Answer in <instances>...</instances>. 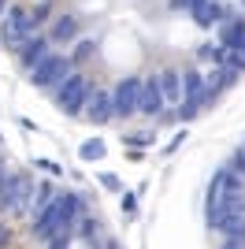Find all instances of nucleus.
<instances>
[{"instance_id": "13", "label": "nucleus", "mask_w": 245, "mask_h": 249, "mask_svg": "<svg viewBox=\"0 0 245 249\" xmlns=\"http://www.w3.org/2000/svg\"><path fill=\"white\" fill-rule=\"evenodd\" d=\"M242 37H245V19H230V22H223V30H219V45H223L227 52L234 49Z\"/></svg>"}, {"instance_id": "3", "label": "nucleus", "mask_w": 245, "mask_h": 249, "mask_svg": "<svg viewBox=\"0 0 245 249\" xmlns=\"http://www.w3.org/2000/svg\"><path fill=\"white\" fill-rule=\"evenodd\" d=\"M26 205H34V186L30 175H8L0 182V212H22Z\"/></svg>"}, {"instance_id": "12", "label": "nucleus", "mask_w": 245, "mask_h": 249, "mask_svg": "<svg viewBox=\"0 0 245 249\" xmlns=\"http://www.w3.org/2000/svg\"><path fill=\"white\" fill-rule=\"evenodd\" d=\"M156 78H160L163 101H178V104H182V74H178V71H163V74H156Z\"/></svg>"}, {"instance_id": "19", "label": "nucleus", "mask_w": 245, "mask_h": 249, "mask_svg": "<svg viewBox=\"0 0 245 249\" xmlns=\"http://www.w3.org/2000/svg\"><path fill=\"white\" fill-rule=\"evenodd\" d=\"M227 171H234L238 178H245V149H234V156H230V164H227Z\"/></svg>"}, {"instance_id": "16", "label": "nucleus", "mask_w": 245, "mask_h": 249, "mask_svg": "<svg viewBox=\"0 0 245 249\" xmlns=\"http://www.w3.org/2000/svg\"><path fill=\"white\" fill-rule=\"evenodd\" d=\"M201 108H204L201 101H182V108H178V119H182V123H190V119H197V115H201Z\"/></svg>"}, {"instance_id": "15", "label": "nucleus", "mask_w": 245, "mask_h": 249, "mask_svg": "<svg viewBox=\"0 0 245 249\" xmlns=\"http://www.w3.org/2000/svg\"><path fill=\"white\" fill-rule=\"evenodd\" d=\"M104 153H108V149H104V142H101V138H93V142H86V145L78 149V156H82V160H104Z\"/></svg>"}, {"instance_id": "21", "label": "nucleus", "mask_w": 245, "mask_h": 249, "mask_svg": "<svg viewBox=\"0 0 245 249\" xmlns=\"http://www.w3.org/2000/svg\"><path fill=\"white\" fill-rule=\"evenodd\" d=\"M101 186H104V190H112V194H119L122 182H119V175H112V171H101Z\"/></svg>"}, {"instance_id": "2", "label": "nucleus", "mask_w": 245, "mask_h": 249, "mask_svg": "<svg viewBox=\"0 0 245 249\" xmlns=\"http://www.w3.org/2000/svg\"><path fill=\"white\" fill-rule=\"evenodd\" d=\"M89 93H93L89 78H86V74H71V78H67V82L56 89V104H60L63 115H82V112H86Z\"/></svg>"}, {"instance_id": "14", "label": "nucleus", "mask_w": 245, "mask_h": 249, "mask_svg": "<svg viewBox=\"0 0 245 249\" xmlns=\"http://www.w3.org/2000/svg\"><path fill=\"white\" fill-rule=\"evenodd\" d=\"M215 234H223V238H245V212L242 216H223L215 223Z\"/></svg>"}, {"instance_id": "25", "label": "nucleus", "mask_w": 245, "mask_h": 249, "mask_svg": "<svg viewBox=\"0 0 245 249\" xmlns=\"http://www.w3.org/2000/svg\"><path fill=\"white\" fill-rule=\"evenodd\" d=\"M219 249H245V238H223Z\"/></svg>"}, {"instance_id": "1", "label": "nucleus", "mask_w": 245, "mask_h": 249, "mask_svg": "<svg viewBox=\"0 0 245 249\" xmlns=\"http://www.w3.org/2000/svg\"><path fill=\"white\" fill-rule=\"evenodd\" d=\"M71 67H74L71 56H49V60H41L30 71V82L37 86V89H60V86L74 74Z\"/></svg>"}, {"instance_id": "5", "label": "nucleus", "mask_w": 245, "mask_h": 249, "mask_svg": "<svg viewBox=\"0 0 245 249\" xmlns=\"http://www.w3.org/2000/svg\"><path fill=\"white\" fill-rule=\"evenodd\" d=\"M138 97H141V78H122L112 89V112L115 119H130L138 112Z\"/></svg>"}, {"instance_id": "11", "label": "nucleus", "mask_w": 245, "mask_h": 249, "mask_svg": "<svg viewBox=\"0 0 245 249\" xmlns=\"http://www.w3.org/2000/svg\"><path fill=\"white\" fill-rule=\"evenodd\" d=\"M74 37H78V19L74 15H60V19L52 22L49 41H74Z\"/></svg>"}, {"instance_id": "8", "label": "nucleus", "mask_w": 245, "mask_h": 249, "mask_svg": "<svg viewBox=\"0 0 245 249\" xmlns=\"http://www.w3.org/2000/svg\"><path fill=\"white\" fill-rule=\"evenodd\" d=\"M190 19L201 26V30H212L223 22V8L215 0H190Z\"/></svg>"}, {"instance_id": "29", "label": "nucleus", "mask_w": 245, "mask_h": 249, "mask_svg": "<svg viewBox=\"0 0 245 249\" xmlns=\"http://www.w3.org/2000/svg\"><path fill=\"white\" fill-rule=\"evenodd\" d=\"M4 167H8V164H4V156H0V182H4V178H8V171H4Z\"/></svg>"}, {"instance_id": "10", "label": "nucleus", "mask_w": 245, "mask_h": 249, "mask_svg": "<svg viewBox=\"0 0 245 249\" xmlns=\"http://www.w3.org/2000/svg\"><path fill=\"white\" fill-rule=\"evenodd\" d=\"M204 89H208V78L201 71H186L182 74V101H201Z\"/></svg>"}, {"instance_id": "30", "label": "nucleus", "mask_w": 245, "mask_h": 249, "mask_svg": "<svg viewBox=\"0 0 245 249\" xmlns=\"http://www.w3.org/2000/svg\"><path fill=\"white\" fill-rule=\"evenodd\" d=\"M0 11H4V0H0ZM0 19H4V15H0Z\"/></svg>"}, {"instance_id": "28", "label": "nucleus", "mask_w": 245, "mask_h": 249, "mask_svg": "<svg viewBox=\"0 0 245 249\" xmlns=\"http://www.w3.org/2000/svg\"><path fill=\"white\" fill-rule=\"evenodd\" d=\"M0 246H8V227H0Z\"/></svg>"}, {"instance_id": "23", "label": "nucleus", "mask_w": 245, "mask_h": 249, "mask_svg": "<svg viewBox=\"0 0 245 249\" xmlns=\"http://www.w3.org/2000/svg\"><path fill=\"white\" fill-rule=\"evenodd\" d=\"M71 246V234H56V238L49 242V249H67Z\"/></svg>"}, {"instance_id": "4", "label": "nucleus", "mask_w": 245, "mask_h": 249, "mask_svg": "<svg viewBox=\"0 0 245 249\" xmlns=\"http://www.w3.org/2000/svg\"><path fill=\"white\" fill-rule=\"evenodd\" d=\"M34 37V19H30V11L26 8H11L4 19H0V41L8 45V49L19 52L22 41H30Z\"/></svg>"}, {"instance_id": "31", "label": "nucleus", "mask_w": 245, "mask_h": 249, "mask_svg": "<svg viewBox=\"0 0 245 249\" xmlns=\"http://www.w3.org/2000/svg\"><path fill=\"white\" fill-rule=\"evenodd\" d=\"M242 149H245V142H242Z\"/></svg>"}, {"instance_id": "26", "label": "nucleus", "mask_w": 245, "mask_h": 249, "mask_svg": "<svg viewBox=\"0 0 245 249\" xmlns=\"http://www.w3.org/2000/svg\"><path fill=\"white\" fill-rule=\"evenodd\" d=\"M89 52H93V41H82V45H78V60H86Z\"/></svg>"}, {"instance_id": "9", "label": "nucleus", "mask_w": 245, "mask_h": 249, "mask_svg": "<svg viewBox=\"0 0 245 249\" xmlns=\"http://www.w3.org/2000/svg\"><path fill=\"white\" fill-rule=\"evenodd\" d=\"M163 93H160V78H141V97H138V112L141 115H160L163 112Z\"/></svg>"}, {"instance_id": "18", "label": "nucleus", "mask_w": 245, "mask_h": 249, "mask_svg": "<svg viewBox=\"0 0 245 249\" xmlns=\"http://www.w3.org/2000/svg\"><path fill=\"white\" fill-rule=\"evenodd\" d=\"M227 60L234 63L238 71H245V37H242V41H238V45H234L230 52H227Z\"/></svg>"}, {"instance_id": "17", "label": "nucleus", "mask_w": 245, "mask_h": 249, "mask_svg": "<svg viewBox=\"0 0 245 249\" xmlns=\"http://www.w3.org/2000/svg\"><path fill=\"white\" fill-rule=\"evenodd\" d=\"M122 142L130 149H145V145H153V134H149V130H138V134H126Z\"/></svg>"}, {"instance_id": "7", "label": "nucleus", "mask_w": 245, "mask_h": 249, "mask_svg": "<svg viewBox=\"0 0 245 249\" xmlns=\"http://www.w3.org/2000/svg\"><path fill=\"white\" fill-rule=\"evenodd\" d=\"M15 56H19L22 71L30 74L41 60H49V56H52V52H49V37H37V34H34L30 41H22V45H19V52H15Z\"/></svg>"}, {"instance_id": "20", "label": "nucleus", "mask_w": 245, "mask_h": 249, "mask_svg": "<svg viewBox=\"0 0 245 249\" xmlns=\"http://www.w3.org/2000/svg\"><path fill=\"white\" fill-rule=\"evenodd\" d=\"M74 227L82 231V238H97V227H101V223H97V219H89V216H86V219H78Z\"/></svg>"}, {"instance_id": "6", "label": "nucleus", "mask_w": 245, "mask_h": 249, "mask_svg": "<svg viewBox=\"0 0 245 249\" xmlns=\"http://www.w3.org/2000/svg\"><path fill=\"white\" fill-rule=\"evenodd\" d=\"M86 119H89L93 126H104V123H112L115 112H112V93H104V89H93L89 101H86Z\"/></svg>"}, {"instance_id": "27", "label": "nucleus", "mask_w": 245, "mask_h": 249, "mask_svg": "<svg viewBox=\"0 0 245 249\" xmlns=\"http://www.w3.org/2000/svg\"><path fill=\"white\" fill-rule=\"evenodd\" d=\"M171 11H190V0H171Z\"/></svg>"}, {"instance_id": "24", "label": "nucleus", "mask_w": 245, "mask_h": 249, "mask_svg": "<svg viewBox=\"0 0 245 249\" xmlns=\"http://www.w3.org/2000/svg\"><path fill=\"white\" fill-rule=\"evenodd\" d=\"M122 208H126L130 216H134V212H138V201H134V194H122Z\"/></svg>"}, {"instance_id": "22", "label": "nucleus", "mask_w": 245, "mask_h": 249, "mask_svg": "<svg viewBox=\"0 0 245 249\" xmlns=\"http://www.w3.org/2000/svg\"><path fill=\"white\" fill-rule=\"evenodd\" d=\"M34 167H45L49 175H60V171H63V167L56 164V160H34Z\"/></svg>"}]
</instances>
